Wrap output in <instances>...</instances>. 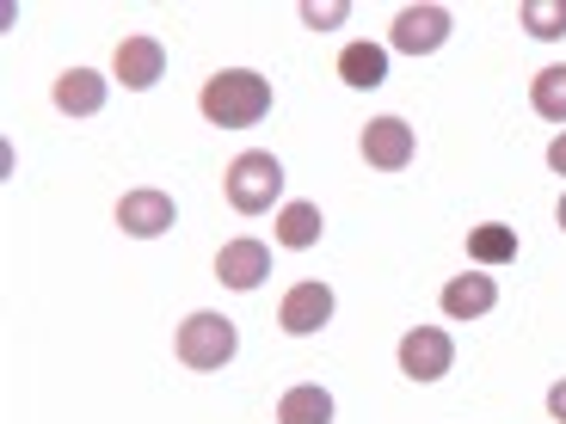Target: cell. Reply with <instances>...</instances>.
I'll return each instance as SVG.
<instances>
[{
    "label": "cell",
    "instance_id": "cell-9",
    "mask_svg": "<svg viewBox=\"0 0 566 424\" xmlns=\"http://www.w3.org/2000/svg\"><path fill=\"white\" fill-rule=\"evenodd\" d=\"M333 320V289L326 283H290L277 301V326L290 332V339H308V332H321V326Z\"/></svg>",
    "mask_w": 566,
    "mask_h": 424
},
{
    "label": "cell",
    "instance_id": "cell-15",
    "mask_svg": "<svg viewBox=\"0 0 566 424\" xmlns=\"http://www.w3.org/2000/svg\"><path fill=\"white\" fill-rule=\"evenodd\" d=\"M277 424H333V394L321 382H296L277 400Z\"/></svg>",
    "mask_w": 566,
    "mask_h": 424
},
{
    "label": "cell",
    "instance_id": "cell-16",
    "mask_svg": "<svg viewBox=\"0 0 566 424\" xmlns=\"http://www.w3.org/2000/svg\"><path fill=\"white\" fill-rule=\"evenodd\" d=\"M530 112L542 124H566V62H548V68L530 81Z\"/></svg>",
    "mask_w": 566,
    "mask_h": 424
},
{
    "label": "cell",
    "instance_id": "cell-4",
    "mask_svg": "<svg viewBox=\"0 0 566 424\" xmlns=\"http://www.w3.org/2000/svg\"><path fill=\"white\" fill-rule=\"evenodd\" d=\"M443 43H450V7L419 0V7H400L395 13L388 50H400V56H431V50H443Z\"/></svg>",
    "mask_w": 566,
    "mask_h": 424
},
{
    "label": "cell",
    "instance_id": "cell-6",
    "mask_svg": "<svg viewBox=\"0 0 566 424\" xmlns=\"http://www.w3.org/2000/svg\"><path fill=\"white\" fill-rule=\"evenodd\" d=\"M172 222H179V210H172V198L155 191V184L117 198V227H124L129 241H160V234H172Z\"/></svg>",
    "mask_w": 566,
    "mask_h": 424
},
{
    "label": "cell",
    "instance_id": "cell-7",
    "mask_svg": "<svg viewBox=\"0 0 566 424\" xmlns=\"http://www.w3.org/2000/svg\"><path fill=\"white\" fill-rule=\"evenodd\" d=\"M160 74H167V43L148 38V31H136V38H124L112 50V81H124L129 93H148Z\"/></svg>",
    "mask_w": 566,
    "mask_h": 424
},
{
    "label": "cell",
    "instance_id": "cell-19",
    "mask_svg": "<svg viewBox=\"0 0 566 424\" xmlns=\"http://www.w3.org/2000/svg\"><path fill=\"white\" fill-rule=\"evenodd\" d=\"M345 13H352L345 0H326V7H302V25H308V31H339V25H345Z\"/></svg>",
    "mask_w": 566,
    "mask_h": 424
},
{
    "label": "cell",
    "instance_id": "cell-14",
    "mask_svg": "<svg viewBox=\"0 0 566 424\" xmlns=\"http://www.w3.org/2000/svg\"><path fill=\"white\" fill-rule=\"evenodd\" d=\"M339 81L357 86V93L382 86L388 81V50H382V43H345V50H339Z\"/></svg>",
    "mask_w": 566,
    "mask_h": 424
},
{
    "label": "cell",
    "instance_id": "cell-17",
    "mask_svg": "<svg viewBox=\"0 0 566 424\" xmlns=\"http://www.w3.org/2000/svg\"><path fill=\"white\" fill-rule=\"evenodd\" d=\"M468 258L474 265H505V258H517V227H505V222L468 227Z\"/></svg>",
    "mask_w": 566,
    "mask_h": 424
},
{
    "label": "cell",
    "instance_id": "cell-11",
    "mask_svg": "<svg viewBox=\"0 0 566 424\" xmlns=\"http://www.w3.org/2000/svg\"><path fill=\"white\" fill-rule=\"evenodd\" d=\"M438 308L450 314V320H481V314L499 308V277H486V271H462V277L443 283Z\"/></svg>",
    "mask_w": 566,
    "mask_h": 424
},
{
    "label": "cell",
    "instance_id": "cell-21",
    "mask_svg": "<svg viewBox=\"0 0 566 424\" xmlns=\"http://www.w3.org/2000/svg\"><path fill=\"white\" fill-rule=\"evenodd\" d=\"M548 167H554V172H560V179H566V129H560V136L548 141Z\"/></svg>",
    "mask_w": 566,
    "mask_h": 424
},
{
    "label": "cell",
    "instance_id": "cell-3",
    "mask_svg": "<svg viewBox=\"0 0 566 424\" xmlns=\"http://www.w3.org/2000/svg\"><path fill=\"white\" fill-rule=\"evenodd\" d=\"M172 351H179V363L185 369H222L228 357L241 351V332H234V320H228V314H191V320L179 326V344H172Z\"/></svg>",
    "mask_w": 566,
    "mask_h": 424
},
{
    "label": "cell",
    "instance_id": "cell-8",
    "mask_svg": "<svg viewBox=\"0 0 566 424\" xmlns=\"http://www.w3.org/2000/svg\"><path fill=\"white\" fill-rule=\"evenodd\" d=\"M357 148H364V160L376 172H407L412 167V124L407 117H369Z\"/></svg>",
    "mask_w": 566,
    "mask_h": 424
},
{
    "label": "cell",
    "instance_id": "cell-12",
    "mask_svg": "<svg viewBox=\"0 0 566 424\" xmlns=\"http://www.w3.org/2000/svg\"><path fill=\"white\" fill-rule=\"evenodd\" d=\"M105 93H112V81H105V74L69 68L56 81V112L62 117H93V112H105Z\"/></svg>",
    "mask_w": 566,
    "mask_h": 424
},
{
    "label": "cell",
    "instance_id": "cell-5",
    "mask_svg": "<svg viewBox=\"0 0 566 424\" xmlns=\"http://www.w3.org/2000/svg\"><path fill=\"white\" fill-rule=\"evenodd\" d=\"M395 357H400V375H407V382H443L450 363H455V339L443 326H412Z\"/></svg>",
    "mask_w": 566,
    "mask_h": 424
},
{
    "label": "cell",
    "instance_id": "cell-1",
    "mask_svg": "<svg viewBox=\"0 0 566 424\" xmlns=\"http://www.w3.org/2000/svg\"><path fill=\"white\" fill-rule=\"evenodd\" d=\"M198 112L210 117L216 129H253L259 117L271 112V81L253 68H222L203 81L198 93Z\"/></svg>",
    "mask_w": 566,
    "mask_h": 424
},
{
    "label": "cell",
    "instance_id": "cell-10",
    "mask_svg": "<svg viewBox=\"0 0 566 424\" xmlns=\"http://www.w3.org/2000/svg\"><path fill=\"white\" fill-rule=\"evenodd\" d=\"M265 277H271V246L265 241H228L222 253H216V283H222V289L253 296Z\"/></svg>",
    "mask_w": 566,
    "mask_h": 424
},
{
    "label": "cell",
    "instance_id": "cell-18",
    "mask_svg": "<svg viewBox=\"0 0 566 424\" xmlns=\"http://www.w3.org/2000/svg\"><path fill=\"white\" fill-rule=\"evenodd\" d=\"M524 31L542 43L566 38V0H524Z\"/></svg>",
    "mask_w": 566,
    "mask_h": 424
},
{
    "label": "cell",
    "instance_id": "cell-2",
    "mask_svg": "<svg viewBox=\"0 0 566 424\" xmlns=\"http://www.w3.org/2000/svg\"><path fill=\"white\" fill-rule=\"evenodd\" d=\"M222 191H228V210H241V215L283 210V167H277V155H265V148L234 155L228 172H222Z\"/></svg>",
    "mask_w": 566,
    "mask_h": 424
},
{
    "label": "cell",
    "instance_id": "cell-20",
    "mask_svg": "<svg viewBox=\"0 0 566 424\" xmlns=\"http://www.w3.org/2000/svg\"><path fill=\"white\" fill-rule=\"evenodd\" d=\"M548 418H554V424H566V382H554V388H548Z\"/></svg>",
    "mask_w": 566,
    "mask_h": 424
},
{
    "label": "cell",
    "instance_id": "cell-13",
    "mask_svg": "<svg viewBox=\"0 0 566 424\" xmlns=\"http://www.w3.org/2000/svg\"><path fill=\"white\" fill-rule=\"evenodd\" d=\"M321 234H326V215H321V203H283L277 210V246H290V253H308V246H321Z\"/></svg>",
    "mask_w": 566,
    "mask_h": 424
},
{
    "label": "cell",
    "instance_id": "cell-22",
    "mask_svg": "<svg viewBox=\"0 0 566 424\" xmlns=\"http://www.w3.org/2000/svg\"><path fill=\"white\" fill-rule=\"evenodd\" d=\"M554 222H560V227H566V198H560V203H554Z\"/></svg>",
    "mask_w": 566,
    "mask_h": 424
}]
</instances>
